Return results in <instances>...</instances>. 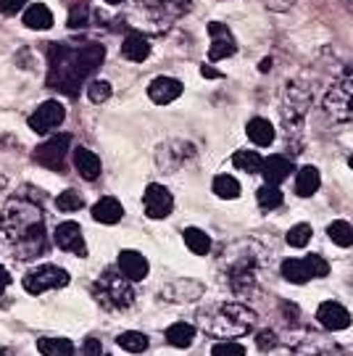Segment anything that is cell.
I'll return each instance as SVG.
<instances>
[{
  "instance_id": "7c38bea8",
  "label": "cell",
  "mask_w": 353,
  "mask_h": 356,
  "mask_svg": "<svg viewBox=\"0 0 353 356\" xmlns=\"http://www.w3.org/2000/svg\"><path fill=\"white\" fill-rule=\"evenodd\" d=\"M208 35H211V48H208V58H211V61L229 58L232 53L238 51L235 35L229 32L227 24H222V22H208Z\"/></svg>"
},
{
  "instance_id": "1f68e13d",
  "label": "cell",
  "mask_w": 353,
  "mask_h": 356,
  "mask_svg": "<svg viewBox=\"0 0 353 356\" xmlns=\"http://www.w3.org/2000/svg\"><path fill=\"white\" fill-rule=\"evenodd\" d=\"M256 201H258V209L261 211H274L282 206V191H277V185H261L258 191H256Z\"/></svg>"
},
{
  "instance_id": "74e56055",
  "label": "cell",
  "mask_w": 353,
  "mask_h": 356,
  "mask_svg": "<svg viewBox=\"0 0 353 356\" xmlns=\"http://www.w3.org/2000/svg\"><path fill=\"white\" fill-rule=\"evenodd\" d=\"M309 241H311V225L301 222V225L288 229V245L290 248H303V245H309Z\"/></svg>"
},
{
  "instance_id": "60d3db41",
  "label": "cell",
  "mask_w": 353,
  "mask_h": 356,
  "mask_svg": "<svg viewBox=\"0 0 353 356\" xmlns=\"http://www.w3.org/2000/svg\"><path fill=\"white\" fill-rule=\"evenodd\" d=\"M88 16H90L88 3H85V0H82V3H76V6H72V11H69V26H72V29L85 26L88 24Z\"/></svg>"
},
{
  "instance_id": "2e32d148",
  "label": "cell",
  "mask_w": 353,
  "mask_h": 356,
  "mask_svg": "<svg viewBox=\"0 0 353 356\" xmlns=\"http://www.w3.org/2000/svg\"><path fill=\"white\" fill-rule=\"evenodd\" d=\"M293 356H351L343 346H338L329 338H303Z\"/></svg>"
},
{
  "instance_id": "9a60e30c",
  "label": "cell",
  "mask_w": 353,
  "mask_h": 356,
  "mask_svg": "<svg viewBox=\"0 0 353 356\" xmlns=\"http://www.w3.org/2000/svg\"><path fill=\"white\" fill-rule=\"evenodd\" d=\"M182 82L174 76H156L151 85H148V98L156 106H169L172 101H176L182 95Z\"/></svg>"
},
{
  "instance_id": "8992f818",
  "label": "cell",
  "mask_w": 353,
  "mask_h": 356,
  "mask_svg": "<svg viewBox=\"0 0 353 356\" xmlns=\"http://www.w3.org/2000/svg\"><path fill=\"white\" fill-rule=\"evenodd\" d=\"M325 111L335 122H353V72L340 76L325 95Z\"/></svg>"
},
{
  "instance_id": "5bb4252c",
  "label": "cell",
  "mask_w": 353,
  "mask_h": 356,
  "mask_svg": "<svg viewBox=\"0 0 353 356\" xmlns=\"http://www.w3.org/2000/svg\"><path fill=\"white\" fill-rule=\"evenodd\" d=\"M316 319H319V325L325 327V330H345V327H351V314H348V309L338 301H325V304L316 309Z\"/></svg>"
},
{
  "instance_id": "ffe728a7",
  "label": "cell",
  "mask_w": 353,
  "mask_h": 356,
  "mask_svg": "<svg viewBox=\"0 0 353 356\" xmlns=\"http://www.w3.org/2000/svg\"><path fill=\"white\" fill-rule=\"evenodd\" d=\"M48 248H51V241H48V232L42 229V232H35V235H29L24 238L22 243H16L13 245V251H16V259H22V261H29V259H38V256L48 254Z\"/></svg>"
},
{
  "instance_id": "7a4b0ae2",
  "label": "cell",
  "mask_w": 353,
  "mask_h": 356,
  "mask_svg": "<svg viewBox=\"0 0 353 356\" xmlns=\"http://www.w3.org/2000/svg\"><path fill=\"white\" fill-rule=\"evenodd\" d=\"M266 264H269V251L258 241L232 243L219 259V267L227 277V285L240 296H248L258 288V277Z\"/></svg>"
},
{
  "instance_id": "e575fe53",
  "label": "cell",
  "mask_w": 353,
  "mask_h": 356,
  "mask_svg": "<svg viewBox=\"0 0 353 356\" xmlns=\"http://www.w3.org/2000/svg\"><path fill=\"white\" fill-rule=\"evenodd\" d=\"M327 235H329V241L335 243V245H340V248L353 245V227L348 225V222H343V219H338V222L329 225Z\"/></svg>"
},
{
  "instance_id": "bcb514c9",
  "label": "cell",
  "mask_w": 353,
  "mask_h": 356,
  "mask_svg": "<svg viewBox=\"0 0 353 356\" xmlns=\"http://www.w3.org/2000/svg\"><path fill=\"white\" fill-rule=\"evenodd\" d=\"M82 356H103V346L98 338H85L82 343Z\"/></svg>"
},
{
  "instance_id": "db71d44e",
  "label": "cell",
  "mask_w": 353,
  "mask_h": 356,
  "mask_svg": "<svg viewBox=\"0 0 353 356\" xmlns=\"http://www.w3.org/2000/svg\"><path fill=\"white\" fill-rule=\"evenodd\" d=\"M348 166H351V169H353V153H351V159H348Z\"/></svg>"
},
{
  "instance_id": "603a6c76",
  "label": "cell",
  "mask_w": 353,
  "mask_h": 356,
  "mask_svg": "<svg viewBox=\"0 0 353 356\" xmlns=\"http://www.w3.org/2000/svg\"><path fill=\"white\" fill-rule=\"evenodd\" d=\"M261 175L269 185H279L282 179H288L293 175V164L290 159H285V156H269L264 159V164H261Z\"/></svg>"
},
{
  "instance_id": "8d00e7d4",
  "label": "cell",
  "mask_w": 353,
  "mask_h": 356,
  "mask_svg": "<svg viewBox=\"0 0 353 356\" xmlns=\"http://www.w3.org/2000/svg\"><path fill=\"white\" fill-rule=\"evenodd\" d=\"M56 206H58V211H66V214H74L79 211L82 206H85V198L79 195L76 191H63L58 198H56Z\"/></svg>"
},
{
  "instance_id": "8fae6325",
  "label": "cell",
  "mask_w": 353,
  "mask_h": 356,
  "mask_svg": "<svg viewBox=\"0 0 353 356\" xmlns=\"http://www.w3.org/2000/svg\"><path fill=\"white\" fill-rule=\"evenodd\" d=\"M142 206H145V214L151 216V219H164L174 209V195L166 191L164 185L151 182L145 188V195H142Z\"/></svg>"
},
{
  "instance_id": "f35d334b",
  "label": "cell",
  "mask_w": 353,
  "mask_h": 356,
  "mask_svg": "<svg viewBox=\"0 0 353 356\" xmlns=\"http://www.w3.org/2000/svg\"><path fill=\"white\" fill-rule=\"evenodd\" d=\"M111 82H106V79H95V82H90L88 85V98L92 103H106L111 98Z\"/></svg>"
},
{
  "instance_id": "ac0fdd59",
  "label": "cell",
  "mask_w": 353,
  "mask_h": 356,
  "mask_svg": "<svg viewBox=\"0 0 353 356\" xmlns=\"http://www.w3.org/2000/svg\"><path fill=\"white\" fill-rule=\"evenodd\" d=\"M201 296H203V285L195 280H174L161 291V298H164V301H176V304L195 301V298H201Z\"/></svg>"
},
{
  "instance_id": "30bf717a",
  "label": "cell",
  "mask_w": 353,
  "mask_h": 356,
  "mask_svg": "<svg viewBox=\"0 0 353 356\" xmlns=\"http://www.w3.org/2000/svg\"><path fill=\"white\" fill-rule=\"evenodd\" d=\"M66 119V108L58 101H45L42 106H38V111L29 116V127L35 129L38 135L53 132L56 127H61Z\"/></svg>"
},
{
  "instance_id": "9c48e42d",
  "label": "cell",
  "mask_w": 353,
  "mask_h": 356,
  "mask_svg": "<svg viewBox=\"0 0 353 356\" xmlns=\"http://www.w3.org/2000/svg\"><path fill=\"white\" fill-rule=\"evenodd\" d=\"M306 108H309V92L290 82L288 90H285V106H282V116H285V124H288L290 132L301 129Z\"/></svg>"
},
{
  "instance_id": "681fc988",
  "label": "cell",
  "mask_w": 353,
  "mask_h": 356,
  "mask_svg": "<svg viewBox=\"0 0 353 356\" xmlns=\"http://www.w3.org/2000/svg\"><path fill=\"white\" fill-rule=\"evenodd\" d=\"M201 74L206 76V79H219V76H222V72H216L214 66H201Z\"/></svg>"
},
{
  "instance_id": "ba28073f",
  "label": "cell",
  "mask_w": 353,
  "mask_h": 356,
  "mask_svg": "<svg viewBox=\"0 0 353 356\" xmlns=\"http://www.w3.org/2000/svg\"><path fill=\"white\" fill-rule=\"evenodd\" d=\"M69 145H72V135H53L51 140H45L35 151V161L42 164L51 172H63L66 166V153H69Z\"/></svg>"
},
{
  "instance_id": "3957f363",
  "label": "cell",
  "mask_w": 353,
  "mask_h": 356,
  "mask_svg": "<svg viewBox=\"0 0 353 356\" xmlns=\"http://www.w3.org/2000/svg\"><path fill=\"white\" fill-rule=\"evenodd\" d=\"M198 325L206 335L232 341L240 335H248L256 325V312L251 306L238 304V301H216L198 312Z\"/></svg>"
},
{
  "instance_id": "277c9868",
  "label": "cell",
  "mask_w": 353,
  "mask_h": 356,
  "mask_svg": "<svg viewBox=\"0 0 353 356\" xmlns=\"http://www.w3.org/2000/svg\"><path fill=\"white\" fill-rule=\"evenodd\" d=\"M45 229V216L40 211L38 204L26 198H11L0 211V232L6 235L8 243H22L24 238L42 232Z\"/></svg>"
},
{
  "instance_id": "5b68a950",
  "label": "cell",
  "mask_w": 353,
  "mask_h": 356,
  "mask_svg": "<svg viewBox=\"0 0 353 356\" xmlns=\"http://www.w3.org/2000/svg\"><path fill=\"white\" fill-rule=\"evenodd\" d=\"M95 301L111 312H122L135 304V288L132 280H126L122 272H103L98 282L92 285Z\"/></svg>"
},
{
  "instance_id": "816d5d0a",
  "label": "cell",
  "mask_w": 353,
  "mask_h": 356,
  "mask_svg": "<svg viewBox=\"0 0 353 356\" xmlns=\"http://www.w3.org/2000/svg\"><path fill=\"white\" fill-rule=\"evenodd\" d=\"M343 6H345L348 11H353V0H343Z\"/></svg>"
},
{
  "instance_id": "f546056e",
  "label": "cell",
  "mask_w": 353,
  "mask_h": 356,
  "mask_svg": "<svg viewBox=\"0 0 353 356\" xmlns=\"http://www.w3.org/2000/svg\"><path fill=\"white\" fill-rule=\"evenodd\" d=\"M38 351L42 356H74V343L69 338H40Z\"/></svg>"
},
{
  "instance_id": "83f0119b",
  "label": "cell",
  "mask_w": 353,
  "mask_h": 356,
  "mask_svg": "<svg viewBox=\"0 0 353 356\" xmlns=\"http://www.w3.org/2000/svg\"><path fill=\"white\" fill-rule=\"evenodd\" d=\"M195 341V327L190 322H174L166 327V343L174 348H188Z\"/></svg>"
},
{
  "instance_id": "52a82bcc",
  "label": "cell",
  "mask_w": 353,
  "mask_h": 356,
  "mask_svg": "<svg viewBox=\"0 0 353 356\" xmlns=\"http://www.w3.org/2000/svg\"><path fill=\"white\" fill-rule=\"evenodd\" d=\"M24 291L29 296H42L48 291H58V288H66L69 285V272L56 264H42V267H35L32 272L24 275Z\"/></svg>"
},
{
  "instance_id": "4dcf8cb0",
  "label": "cell",
  "mask_w": 353,
  "mask_h": 356,
  "mask_svg": "<svg viewBox=\"0 0 353 356\" xmlns=\"http://www.w3.org/2000/svg\"><path fill=\"white\" fill-rule=\"evenodd\" d=\"M185 245L190 248V254L195 256H206L211 251V238L198 227H188L185 229Z\"/></svg>"
},
{
  "instance_id": "d590c367",
  "label": "cell",
  "mask_w": 353,
  "mask_h": 356,
  "mask_svg": "<svg viewBox=\"0 0 353 356\" xmlns=\"http://www.w3.org/2000/svg\"><path fill=\"white\" fill-rule=\"evenodd\" d=\"M214 193L219 198H224V201H232V198L240 195V182L232 175H219L214 179Z\"/></svg>"
},
{
  "instance_id": "836d02e7",
  "label": "cell",
  "mask_w": 353,
  "mask_h": 356,
  "mask_svg": "<svg viewBox=\"0 0 353 356\" xmlns=\"http://www.w3.org/2000/svg\"><path fill=\"white\" fill-rule=\"evenodd\" d=\"M116 343L122 346L124 351H129V354H142V351L148 348V338L138 330H126L116 338Z\"/></svg>"
},
{
  "instance_id": "f6af8a7d",
  "label": "cell",
  "mask_w": 353,
  "mask_h": 356,
  "mask_svg": "<svg viewBox=\"0 0 353 356\" xmlns=\"http://www.w3.org/2000/svg\"><path fill=\"white\" fill-rule=\"evenodd\" d=\"M256 346H258L261 351H269V348H274V346H277V335H274L272 330L258 332V338H256Z\"/></svg>"
},
{
  "instance_id": "7bdbcfd3",
  "label": "cell",
  "mask_w": 353,
  "mask_h": 356,
  "mask_svg": "<svg viewBox=\"0 0 353 356\" xmlns=\"http://www.w3.org/2000/svg\"><path fill=\"white\" fill-rule=\"evenodd\" d=\"M306 264H309V269H311V277H327L329 275V264L319 254L306 256Z\"/></svg>"
},
{
  "instance_id": "d6a6232c",
  "label": "cell",
  "mask_w": 353,
  "mask_h": 356,
  "mask_svg": "<svg viewBox=\"0 0 353 356\" xmlns=\"http://www.w3.org/2000/svg\"><path fill=\"white\" fill-rule=\"evenodd\" d=\"M232 164H235V169L245 172V175H258V172H261V164H264V159H261L256 151H238L235 156H232Z\"/></svg>"
},
{
  "instance_id": "44dd1931",
  "label": "cell",
  "mask_w": 353,
  "mask_h": 356,
  "mask_svg": "<svg viewBox=\"0 0 353 356\" xmlns=\"http://www.w3.org/2000/svg\"><path fill=\"white\" fill-rule=\"evenodd\" d=\"M74 169L79 172V177L92 182V179L101 177V159L95 156V153L90 151V148H74Z\"/></svg>"
},
{
  "instance_id": "6da1fadb",
  "label": "cell",
  "mask_w": 353,
  "mask_h": 356,
  "mask_svg": "<svg viewBox=\"0 0 353 356\" xmlns=\"http://www.w3.org/2000/svg\"><path fill=\"white\" fill-rule=\"evenodd\" d=\"M106 58V48L101 42H88V45H58L53 42L48 48V85L66 95H79V88L85 85L98 66Z\"/></svg>"
},
{
  "instance_id": "b9f144b4",
  "label": "cell",
  "mask_w": 353,
  "mask_h": 356,
  "mask_svg": "<svg viewBox=\"0 0 353 356\" xmlns=\"http://www.w3.org/2000/svg\"><path fill=\"white\" fill-rule=\"evenodd\" d=\"M211 356H245V348L235 341H219L211 348Z\"/></svg>"
},
{
  "instance_id": "4fadbf2b",
  "label": "cell",
  "mask_w": 353,
  "mask_h": 356,
  "mask_svg": "<svg viewBox=\"0 0 353 356\" xmlns=\"http://www.w3.org/2000/svg\"><path fill=\"white\" fill-rule=\"evenodd\" d=\"M53 241L61 251H69V254L76 256H88V243H85V235H82V227L76 222H63L56 227L53 232Z\"/></svg>"
},
{
  "instance_id": "d6986e66",
  "label": "cell",
  "mask_w": 353,
  "mask_h": 356,
  "mask_svg": "<svg viewBox=\"0 0 353 356\" xmlns=\"http://www.w3.org/2000/svg\"><path fill=\"white\" fill-rule=\"evenodd\" d=\"M119 272L132 282L145 280V275H148V259L140 254V251H122L119 254Z\"/></svg>"
},
{
  "instance_id": "f1b7e54d",
  "label": "cell",
  "mask_w": 353,
  "mask_h": 356,
  "mask_svg": "<svg viewBox=\"0 0 353 356\" xmlns=\"http://www.w3.org/2000/svg\"><path fill=\"white\" fill-rule=\"evenodd\" d=\"M279 272H282L285 280L295 282V285H303V282L311 280V269L306 264V259H285Z\"/></svg>"
},
{
  "instance_id": "7402d4cb",
  "label": "cell",
  "mask_w": 353,
  "mask_h": 356,
  "mask_svg": "<svg viewBox=\"0 0 353 356\" xmlns=\"http://www.w3.org/2000/svg\"><path fill=\"white\" fill-rule=\"evenodd\" d=\"M122 56H124L126 61H132V64H140V61H145L151 56V42L140 32H129L124 42H122Z\"/></svg>"
},
{
  "instance_id": "c3c4849f",
  "label": "cell",
  "mask_w": 353,
  "mask_h": 356,
  "mask_svg": "<svg viewBox=\"0 0 353 356\" xmlns=\"http://www.w3.org/2000/svg\"><path fill=\"white\" fill-rule=\"evenodd\" d=\"M8 285H11V275L6 272V267H0V296L6 293V288H8Z\"/></svg>"
},
{
  "instance_id": "4316f807",
  "label": "cell",
  "mask_w": 353,
  "mask_h": 356,
  "mask_svg": "<svg viewBox=\"0 0 353 356\" xmlns=\"http://www.w3.org/2000/svg\"><path fill=\"white\" fill-rule=\"evenodd\" d=\"M24 24L35 32H42V29H51L53 26V13L48 6L42 3H32L29 8L24 11Z\"/></svg>"
},
{
  "instance_id": "d4e9b609",
  "label": "cell",
  "mask_w": 353,
  "mask_h": 356,
  "mask_svg": "<svg viewBox=\"0 0 353 356\" xmlns=\"http://www.w3.org/2000/svg\"><path fill=\"white\" fill-rule=\"evenodd\" d=\"M122 216H124V209L111 195H106L92 206V219L101 222V225H116V222H122Z\"/></svg>"
},
{
  "instance_id": "cb8c5ba5",
  "label": "cell",
  "mask_w": 353,
  "mask_h": 356,
  "mask_svg": "<svg viewBox=\"0 0 353 356\" xmlns=\"http://www.w3.org/2000/svg\"><path fill=\"white\" fill-rule=\"evenodd\" d=\"M319 185H322V175H319L316 166L306 164L298 169V175H295V193H298L301 198H311V195L319 191Z\"/></svg>"
},
{
  "instance_id": "ee69618b",
  "label": "cell",
  "mask_w": 353,
  "mask_h": 356,
  "mask_svg": "<svg viewBox=\"0 0 353 356\" xmlns=\"http://www.w3.org/2000/svg\"><path fill=\"white\" fill-rule=\"evenodd\" d=\"M26 6V0H0V16H16Z\"/></svg>"
},
{
  "instance_id": "ab89813d",
  "label": "cell",
  "mask_w": 353,
  "mask_h": 356,
  "mask_svg": "<svg viewBox=\"0 0 353 356\" xmlns=\"http://www.w3.org/2000/svg\"><path fill=\"white\" fill-rule=\"evenodd\" d=\"M158 8L169 16H182V13L190 11V6H192V0H153Z\"/></svg>"
},
{
  "instance_id": "7dc6e473",
  "label": "cell",
  "mask_w": 353,
  "mask_h": 356,
  "mask_svg": "<svg viewBox=\"0 0 353 356\" xmlns=\"http://www.w3.org/2000/svg\"><path fill=\"white\" fill-rule=\"evenodd\" d=\"M293 3L295 0H266V6L274 8V11H288V8H293Z\"/></svg>"
},
{
  "instance_id": "e0dca14e",
  "label": "cell",
  "mask_w": 353,
  "mask_h": 356,
  "mask_svg": "<svg viewBox=\"0 0 353 356\" xmlns=\"http://www.w3.org/2000/svg\"><path fill=\"white\" fill-rule=\"evenodd\" d=\"M190 156H192V145L190 143H166V145L158 148V166L164 172H176Z\"/></svg>"
},
{
  "instance_id": "f907efd6",
  "label": "cell",
  "mask_w": 353,
  "mask_h": 356,
  "mask_svg": "<svg viewBox=\"0 0 353 356\" xmlns=\"http://www.w3.org/2000/svg\"><path fill=\"white\" fill-rule=\"evenodd\" d=\"M103 3H108V6H122V3H126V0H103Z\"/></svg>"
},
{
  "instance_id": "484cf974",
  "label": "cell",
  "mask_w": 353,
  "mask_h": 356,
  "mask_svg": "<svg viewBox=\"0 0 353 356\" xmlns=\"http://www.w3.org/2000/svg\"><path fill=\"white\" fill-rule=\"evenodd\" d=\"M245 132H248V138H251L256 145H261V148L274 143V124H272L269 119H264V116H253L251 122H248V127H245Z\"/></svg>"
},
{
  "instance_id": "f5cc1de1",
  "label": "cell",
  "mask_w": 353,
  "mask_h": 356,
  "mask_svg": "<svg viewBox=\"0 0 353 356\" xmlns=\"http://www.w3.org/2000/svg\"><path fill=\"white\" fill-rule=\"evenodd\" d=\"M6 182H8V179H6V175H0V191L6 188Z\"/></svg>"
}]
</instances>
